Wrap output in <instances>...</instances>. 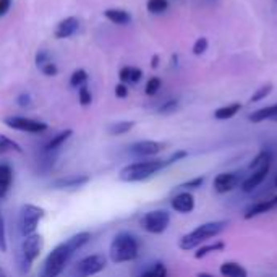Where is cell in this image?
<instances>
[{
	"label": "cell",
	"instance_id": "6da1fadb",
	"mask_svg": "<svg viewBox=\"0 0 277 277\" xmlns=\"http://www.w3.org/2000/svg\"><path fill=\"white\" fill-rule=\"evenodd\" d=\"M89 240H91L89 232H78L72 235L68 240L57 245L45 258L41 277H59L66 267V264L70 263L72 256L78 250H81Z\"/></svg>",
	"mask_w": 277,
	"mask_h": 277
},
{
	"label": "cell",
	"instance_id": "7a4b0ae2",
	"mask_svg": "<svg viewBox=\"0 0 277 277\" xmlns=\"http://www.w3.org/2000/svg\"><path fill=\"white\" fill-rule=\"evenodd\" d=\"M164 169H167L166 159H159V157L141 159L122 167L119 172V180L125 181V183H136V181H145L151 177L157 175Z\"/></svg>",
	"mask_w": 277,
	"mask_h": 277
},
{
	"label": "cell",
	"instance_id": "3957f363",
	"mask_svg": "<svg viewBox=\"0 0 277 277\" xmlns=\"http://www.w3.org/2000/svg\"><path fill=\"white\" fill-rule=\"evenodd\" d=\"M228 225V221H211V222H204L195 227L192 232H188L185 235L180 237L178 240V248L181 251H192L196 250L198 246L204 245L209 242L211 238L221 235Z\"/></svg>",
	"mask_w": 277,
	"mask_h": 277
},
{
	"label": "cell",
	"instance_id": "277c9868",
	"mask_svg": "<svg viewBox=\"0 0 277 277\" xmlns=\"http://www.w3.org/2000/svg\"><path fill=\"white\" fill-rule=\"evenodd\" d=\"M140 256V240L130 232H119L109 245V258L113 264L135 261Z\"/></svg>",
	"mask_w": 277,
	"mask_h": 277
},
{
	"label": "cell",
	"instance_id": "5b68a950",
	"mask_svg": "<svg viewBox=\"0 0 277 277\" xmlns=\"http://www.w3.org/2000/svg\"><path fill=\"white\" fill-rule=\"evenodd\" d=\"M44 240L41 234H33L23 238L20 245V250L16 253V267L21 274H28L31 271L34 261L41 256L42 253Z\"/></svg>",
	"mask_w": 277,
	"mask_h": 277
},
{
	"label": "cell",
	"instance_id": "8992f818",
	"mask_svg": "<svg viewBox=\"0 0 277 277\" xmlns=\"http://www.w3.org/2000/svg\"><path fill=\"white\" fill-rule=\"evenodd\" d=\"M45 211L44 207L33 204V203H26L21 206L20 214H18V232L25 238L28 235H33L37 232V225L44 219Z\"/></svg>",
	"mask_w": 277,
	"mask_h": 277
},
{
	"label": "cell",
	"instance_id": "52a82bcc",
	"mask_svg": "<svg viewBox=\"0 0 277 277\" xmlns=\"http://www.w3.org/2000/svg\"><path fill=\"white\" fill-rule=\"evenodd\" d=\"M140 225L148 234L160 235L170 225V213L167 209H152L140 219Z\"/></svg>",
	"mask_w": 277,
	"mask_h": 277
},
{
	"label": "cell",
	"instance_id": "ba28073f",
	"mask_svg": "<svg viewBox=\"0 0 277 277\" xmlns=\"http://www.w3.org/2000/svg\"><path fill=\"white\" fill-rule=\"evenodd\" d=\"M107 266V260L104 255H88L81 258L78 263L73 266V275L75 277H93L102 272Z\"/></svg>",
	"mask_w": 277,
	"mask_h": 277
},
{
	"label": "cell",
	"instance_id": "9c48e42d",
	"mask_svg": "<svg viewBox=\"0 0 277 277\" xmlns=\"http://www.w3.org/2000/svg\"><path fill=\"white\" fill-rule=\"evenodd\" d=\"M4 123L12 130L16 131H25V133H33V135H41V133L49 130V125L45 122L30 119V117H21V116H10L5 117Z\"/></svg>",
	"mask_w": 277,
	"mask_h": 277
},
{
	"label": "cell",
	"instance_id": "30bf717a",
	"mask_svg": "<svg viewBox=\"0 0 277 277\" xmlns=\"http://www.w3.org/2000/svg\"><path fill=\"white\" fill-rule=\"evenodd\" d=\"M272 156L267 157L261 166H258L255 170H250V175L245 177V180L242 181V185H240V190L243 193L246 195H250L253 193L255 190L263 185V181L267 178V175H269V172H271V167H272Z\"/></svg>",
	"mask_w": 277,
	"mask_h": 277
},
{
	"label": "cell",
	"instance_id": "8fae6325",
	"mask_svg": "<svg viewBox=\"0 0 277 277\" xmlns=\"http://www.w3.org/2000/svg\"><path fill=\"white\" fill-rule=\"evenodd\" d=\"M166 149V143L154 141V140H141L135 141L128 146V154L138 159H151L157 156L159 152Z\"/></svg>",
	"mask_w": 277,
	"mask_h": 277
},
{
	"label": "cell",
	"instance_id": "7c38bea8",
	"mask_svg": "<svg viewBox=\"0 0 277 277\" xmlns=\"http://www.w3.org/2000/svg\"><path fill=\"white\" fill-rule=\"evenodd\" d=\"M242 172H221L217 174L213 180V188L217 195H225L234 192L235 188H238L243 181Z\"/></svg>",
	"mask_w": 277,
	"mask_h": 277
},
{
	"label": "cell",
	"instance_id": "4fadbf2b",
	"mask_svg": "<svg viewBox=\"0 0 277 277\" xmlns=\"http://www.w3.org/2000/svg\"><path fill=\"white\" fill-rule=\"evenodd\" d=\"M91 181V177L88 174H70V175H65V177H59L52 180L51 188L54 190H78L84 185H88Z\"/></svg>",
	"mask_w": 277,
	"mask_h": 277
},
{
	"label": "cell",
	"instance_id": "5bb4252c",
	"mask_svg": "<svg viewBox=\"0 0 277 277\" xmlns=\"http://www.w3.org/2000/svg\"><path fill=\"white\" fill-rule=\"evenodd\" d=\"M277 209V195L266 198V199H260V201L253 203L251 206H248L243 213V219L245 221H251L255 217H260L263 214H267Z\"/></svg>",
	"mask_w": 277,
	"mask_h": 277
},
{
	"label": "cell",
	"instance_id": "9a60e30c",
	"mask_svg": "<svg viewBox=\"0 0 277 277\" xmlns=\"http://www.w3.org/2000/svg\"><path fill=\"white\" fill-rule=\"evenodd\" d=\"M195 206H196V201H195V196H193L192 192H183V190H181V192H178L175 196H172V199H170V207L178 214L193 213Z\"/></svg>",
	"mask_w": 277,
	"mask_h": 277
},
{
	"label": "cell",
	"instance_id": "2e32d148",
	"mask_svg": "<svg viewBox=\"0 0 277 277\" xmlns=\"http://www.w3.org/2000/svg\"><path fill=\"white\" fill-rule=\"evenodd\" d=\"M80 30V20L76 16H66L63 20H60L57 23L55 30H54V36L57 39H66V37H72L73 34H76V31Z\"/></svg>",
	"mask_w": 277,
	"mask_h": 277
},
{
	"label": "cell",
	"instance_id": "e0dca14e",
	"mask_svg": "<svg viewBox=\"0 0 277 277\" xmlns=\"http://www.w3.org/2000/svg\"><path fill=\"white\" fill-rule=\"evenodd\" d=\"M57 157H59V154H57V151L54 152H47V151H42L39 152V156L36 157V174L37 175H47L49 172L54 169L55 162H57Z\"/></svg>",
	"mask_w": 277,
	"mask_h": 277
},
{
	"label": "cell",
	"instance_id": "ac0fdd59",
	"mask_svg": "<svg viewBox=\"0 0 277 277\" xmlns=\"http://www.w3.org/2000/svg\"><path fill=\"white\" fill-rule=\"evenodd\" d=\"M13 185V169L8 162H0V199H4Z\"/></svg>",
	"mask_w": 277,
	"mask_h": 277
},
{
	"label": "cell",
	"instance_id": "d6986e66",
	"mask_svg": "<svg viewBox=\"0 0 277 277\" xmlns=\"http://www.w3.org/2000/svg\"><path fill=\"white\" fill-rule=\"evenodd\" d=\"M73 135V130L66 128V130H62L59 131L57 135H54L49 141L45 143V145L42 146V151H47V152H54V151H59L66 141H68Z\"/></svg>",
	"mask_w": 277,
	"mask_h": 277
},
{
	"label": "cell",
	"instance_id": "ffe728a7",
	"mask_svg": "<svg viewBox=\"0 0 277 277\" xmlns=\"http://www.w3.org/2000/svg\"><path fill=\"white\" fill-rule=\"evenodd\" d=\"M219 272L222 277H248V271L235 261H225L219 266Z\"/></svg>",
	"mask_w": 277,
	"mask_h": 277
},
{
	"label": "cell",
	"instance_id": "44dd1931",
	"mask_svg": "<svg viewBox=\"0 0 277 277\" xmlns=\"http://www.w3.org/2000/svg\"><path fill=\"white\" fill-rule=\"evenodd\" d=\"M104 16L113 25H128L131 21V15L127 10H122V8H107L104 12Z\"/></svg>",
	"mask_w": 277,
	"mask_h": 277
},
{
	"label": "cell",
	"instance_id": "7402d4cb",
	"mask_svg": "<svg viewBox=\"0 0 277 277\" xmlns=\"http://www.w3.org/2000/svg\"><path fill=\"white\" fill-rule=\"evenodd\" d=\"M240 110H242V104L240 102L227 104V106H222V107H219V109L214 110V119L216 120H230Z\"/></svg>",
	"mask_w": 277,
	"mask_h": 277
},
{
	"label": "cell",
	"instance_id": "603a6c76",
	"mask_svg": "<svg viewBox=\"0 0 277 277\" xmlns=\"http://www.w3.org/2000/svg\"><path fill=\"white\" fill-rule=\"evenodd\" d=\"M119 78L120 83L127 84V83H138L143 78V70L138 66H123L119 72Z\"/></svg>",
	"mask_w": 277,
	"mask_h": 277
},
{
	"label": "cell",
	"instance_id": "cb8c5ba5",
	"mask_svg": "<svg viewBox=\"0 0 277 277\" xmlns=\"http://www.w3.org/2000/svg\"><path fill=\"white\" fill-rule=\"evenodd\" d=\"M225 250V242L222 240H217L214 243H207V245H201L196 248L195 251V260H203L207 255L211 253H219V251H224Z\"/></svg>",
	"mask_w": 277,
	"mask_h": 277
},
{
	"label": "cell",
	"instance_id": "d4e9b609",
	"mask_svg": "<svg viewBox=\"0 0 277 277\" xmlns=\"http://www.w3.org/2000/svg\"><path fill=\"white\" fill-rule=\"evenodd\" d=\"M133 127H135V122L133 120H120V122H113L112 125H109L107 131L112 136H122V135H127L128 131H131Z\"/></svg>",
	"mask_w": 277,
	"mask_h": 277
},
{
	"label": "cell",
	"instance_id": "484cf974",
	"mask_svg": "<svg viewBox=\"0 0 277 277\" xmlns=\"http://www.w3.org/2000/svg\"><path fill=\"white\" fill-rule=\"evenodd\" d=\"M7 152H18V154H21L23 148L18 145L16 141H13L12 138H8L5 135H0V156L7 154Z\"/></svg>",
	"mask_w": 277,
	"mask_h": 277
},
{
	"label": "cell",
	"instance_id": "4316f807",
	"mask_svg": "<svg viewBox=\"0 0 277 277\" xmlns=\"http://www.w3.org/2000/svg\"><path fill=\"white\" fill-rule=\"evenodd\" d=\"M138 277H169V272H167V267L164 263H154L151 267H148V269L140 274Z\"/></svg>",
	"mask_w": 277,
	"mask_h": 277
},
{
	"label": "cell",
	"instance_id": "83f0119b",
	"mask_svg": "<svg viewBox=\"0 0 277 277\" xmlns=\"http://www.w3.org/2000/svg\"><path fill=\"white\" fill-rule=\"evenodd\" d=\"M204 181H206V177H204V175H196V177H193V178L183 181V183H180L178 188L183 190V192H193V190L201 188V187L204 185Z\"/></svg>",
	"mask_w": 277,
	"mask_h": 277
},
{
	"label": "cell",
	"instance_id": "f1b7e54d",
	"mask_svg": "<svg viewBox=\"0 0 277 277\" xmlns=\"http://www.w3.org/2000/svg\"><path fill=\"white\" fill-rule=\"evenodd\" d=\"M272 89H274V86H272V83H266V84H263V86H260L251 96H250V102L253 104V102H260V101H263V99H266L269 94L272 93Z\"/></svg>",
	"mask_w": 277,
	"mask_h": 277
},
{
	"label": "cell",
	"instance_id": "f546056e",
	"mask_svg": "<svg viewBox=\"0 0 277 277\" xmlns=\"http://www.w3.org/2000/svg\"><path fill=\"white\" fill-rule=\"evenodd\" d=\"M86 81H88V73H86V70H83V68L75 70L70 76V86L72 88H76V89L84 86Z\"/></svg>",
	"mask_w": 277,
	"mask_h": 277
},
{
	"label": "cell",
	"instance_id": "4dcf8cb0",
	"mask_svg": "<svg viewBox=\"0 0 277 277\" xmlns=\"http://www.w3.org/2000/svg\"><path fill=\"white\" fill-rule=\"evenodd\" d=\"M146 8L149 13H164L169 8V0H148L146 2Z\"/></svg>",
	"mask_w": 277,
	"mask_h": 277
},
{
	"label": "cell",
	"instance_id": "1f68e13d",
	"mask_svg": "<svg viewBox=\"0 0 277 277\" xmlns=\"http://www.w3.org/2000/svg\"><path fill=\"white\" fill-rule=\"evenodd\" d=\"M160 86H162V80L159 78V76H151L146 83V86H145L146 96H156L160 89Z\"/></svg>",
	"mask_w": 277,
	"mask_h": 277
},
{
	"label": "cell",
	"instance_id": "d6a6232c",
	"mask_svg": "<svg viewBox=\"0 0 277 277\" xmlns=\"http://www.w3.org/2000/svg\"><path fill=\"white\" fill-rule=\"evenodd\" d=\"M78 102L81 104L83 107H88L91 106V102H93V94L89 91L88 86H81V88H78Z\"/></svg>",
	"mask_w": 277,
	"mask_h": 277
},
{
	"label": "cell",
	"instance_id": "836d02e7",
	"mask_svg": "<svg viewBox=\"0 0 277 277\" xmlns=\"http://www.w3.org/2000/svg\"><path fill=\"white\" fill-rule=\"evenodd\" d=\"M177 109H178V99H169L162 104V106H159L157 113H160V116H170V113H174Z\"/></svg>",
	"mask_w": 277,
	"mask_h": 277
},
{
	"label": "cell",
	"instance_id": "e575fe53",
	"mask_svg": "<svg viewBox=\"0 0 277 277\" xmlns=\"http://www.w3.org/2000/svg\"><path fill=\"white\" fill-rule=\"evenodd\" d=\"M0 251L2 253L7 251V230H5V219L2 214V209H0Z\"/></svg>",
	"mask_w": 277,
	"mask_h": 277
},
{
	"label": "cell",
	"instance_id": "d590c367",
	"mask_svg": "<svg viewBox=\"0 0 277 277\" xmlns=\"http://www.w3.org/2000/svg\"><path fill=\"white\" fill-rule=\"evenodd\" d=\"M36 65H37V68H41V66H44L45 63H49L51 62V54L49 51H45V49H39L36 52Z\"/></svg>",
	"mask_w": 277,
	"mask_h": 277
},
{
	"label": "cell",
	"instance_id": "8d00e7d4",
	"mask_svg": "<svg viewBox=\"0 0 277 277\" xmlns=\"http://www.w3.org/2000/svg\"><path fill=\"white\" fill-rule=\"evenodd\" d=\"M207 45H209V42H207L206 37H198V39L195 41V44H193V54L195 55H203L207 51Z\"/></svg>",
	"mask_w": 277,
	"mask_h": 277
},
{
	"label": "cell",
	"instance_id": "74e56055",
	"mask_svg": "<svg viewBox=\"0 0 277 277\" xmlns=\"http://www.w3.org/2000/svg\"><path fill=\"white\" fill-rule=\"evenodd\" d=\"M187 156H188V152H187L185 149H178V151H175L174 154H172V156H169V157L166 159V162H167V167H170V166L177 164V162H180V160H183Z\"/></svg>",
	"mask_w": 277,
	"mask_h": 277
},
{
	"label": "cell",
	"instance_id": "f35d334b",
	"mask_svg": "<svg viewBox=\"0 0 277 277\" xmlns=\"http://www.w3.org/2000/svg\"><path fill=\"white\" fill-rule=\"evenodd\" d=\"M16 104H18L20 107H30L31 104H33L31 94H30V93H21L20 96L16 98Z\"/></svg>",
	"mask_w": 277,
	"mask_h": 277
},
{
	"label": "cell",
	"instance_id": "ab89813d",
	"mask_svg": "<svg viewBox=\"0 0 277 277\" xmlns=\"http://www.w3.org/2000/svg\"><path fill=\"white\" fill-rule=\"evenodd\" d=\"M42 72V75L45 76H57V73H59V68H57V65L51 60L49 63H45L44 66H41L39 68Z\"/></svg>",
	"mask_w": 277,
	"mask_h": 277
},
{
	"label": "cell",
	"instance_id": "60d3db41",
	"mask_svg": "<svg viewBox=\"0 0 277 277\" xmlns=\"http://www.w3.org/2000/svg\"><path fill=\"white\" fill-rule=\"evenodd\" d=\"M128 86L127 84H123V83H119L117 86H116V96L119 98V99H125L127 96H128Z\"/></svg>",
	"mask_w": 277,
	"mask_h": 277
},
{
	"label": "cell",
	"instance_id": "b9f144b4",
	"mask_svg": "<svg viewBox=\"0 0 277 277\" xmlns=\"http://www.w3.org/2000/svg\"><path fill=\"white\" fill-rule=\"evenodd\" d=\"M12 0H0V16H5L7 12L10 10Z\"/></svg>",
	"mask_w": 277,
	"mask_h": 277
},
{
	"label": "cell",
	"instance_id": "7bdbcfd3",
	"mask_svg": "<svg viewBox=\"0 0 277 277\" xmlns=\"http://www.w3.org/2000/svg\"><path fill=\"white\" fill-rule=\"evenodd\" d=\"M159 63H160V57H159L157 54L152 55V57H151V68H157Z\"/></svg>",
	"mask_w": 277,
	"mask_h": 277
},
{
	"label": "cell",
	"instance_id": "ee69618b",
	"mask_svg": "<svg viewBox=\"0 0 277 277\" xmlns=\"http://www.w3.org/2000/svg\"><path fill=\"white\" fill-rule=\"evenodd\" d=\"M196 277H214V275H211V274H207V272H199Z\"/></svg>",
	"mask_w": 277,
	"mask_h": 277
},
{
	"label": "cell",
	"instance_id": "f6af8a7d",
	"mask_svg": "<svg viewBox=\"0 0 277 277\" xmlns=\"http://www.w3.org/2000/svg\"><path fill=\"white\" fill-rule=\"evenodd\" d=\"M0 277H8V275H7V272H5V269H4V267H0Z\"/></svg>",
	"mask_w": 277,
	"mask_h": 277
},
{
	"label": "cell",
	"instance_id": "bcb514c9",
	"mask_svg": "<svg viewBox=\"0 0 277 277\" xmlns=\"http://www.w3.org/2000/svg\"><path fill=\"white\" fill-rule=\"evenodd\" d=\"M274 188H277V177H275V180H274Z\"/></svg>",
	"mask_w": 277,
	"mask_h": 277
},
{
	"label": "cell",
	"instance_id": "7dc6e473",
	"mask_svg": "<svg viewBox=\"0 0 277 277\" xmlns=\"http://www.w3.org/2000/svg\"><path fill=\"white\" fill-rule=\"evenodd\" d=\"M274 122H277V117H275V119H274Z\"/></svg>",
	"mask_w": 277,
	"mask_h": 277
},
{
	"label": "cell",
	"instance_id": "c3c4849f",
	"mask_svg": "<svg viewBox=\"0 0 277 277\" xmlns=\"http://www.w3.org/2000/svg\"><path fill=\"white\" fill-rule=\"evenodd\" d=\"M275 2H277V0H275Z\"/></svg>",
	"mask_w": 277,
	"mask_h": 277
}]
</instances>
